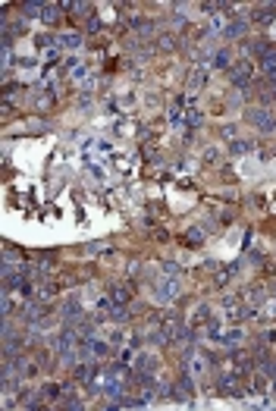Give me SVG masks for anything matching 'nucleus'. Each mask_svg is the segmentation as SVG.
Here are the masks:
<instances>
[{
    "instance_id": "obj_1",
    "label": "nucleus",
    "mask_w": 276,
    "mask_h": 411,
    "mask_svg": "<svg viewBox=\"0 0 276 411\" xmlns=\"http://www.w3.org/2000/svg\"><path fill=\"white\" fill-rule=\"evenodd\" d=\"M248 119H251V126H258L261 132H273L276 129V116L270 113V110H264V107L248 110Z\"/></svg>"
},
{
    "instance_id": "obj_2",
    "label": "nucleus",
    "mask_w": 276,
    "mask_h": 411,
    "mask_svg": "<svg viewBox=\"0 0 276 411\" xmlns=\"http://www.w3.org/2000/svg\"><path fill=\"white\" fill-rule=\"evenodd\" d=\"M229 82L235 85V88H245V85H251V66L248 63H239L229 69Z\"/></svg>"
},
{
    "instance_id": "obj_3",
    "label": "nucleus",
    "mask_w": 276,
    "mask_h": 411,
    "mask_svg": "<svg viewBox=\"0 0 276 411\" xmlns=\"http://www.w3.org/2000/svg\"><path fill=\"white\" fill-rule=\"evenodd\" d=\"M245 29H248L245 19H232V22H226L223 35H226V38H242V35H245Z\"/></svg>"
},
{
    "instance_id": "obj_4",
    "label": "nucleus",
    "mask_w": 276,
    "mask_h": 411,
    "mask_svg": "<svg viewBox=\"0 0 276 411\" xmlns=\"http://www.w3.org/2000/svg\"><path fill=\"white\" fill-rule=\"evenodd\" d=\"M110 298H113V304H129V286H126V283H116Z\"/></svg>"
},
{
    "instance_id": "obj_5",
    "label": "nucleus",
    "mask_w": 276,
    "mask_h": 411,
    "mask_svg": "<svg viewBox=\"0 0 276 411\" xmlns=\"http://www.w3.org/2000/svg\"><path fill=\"white\" fill-rule=\"evenodd\" d=\"M41 13H44L41 0H29V3H22V16L25 19H35V16H41Z\"/></svg>"
},
{
    "instance_id": "obj_6",
    "label": "nucleus",
    "mask_w": 276,
    "mask_h": 411,
    "mask_svg": "<svg viewBox=\"0 0 276 411\" xmlns=\"http://www.w3.org/2000/svg\"><path fill=\"white\" fill-rule=\"evenodd\" d=\"M41 317H44V301H31L29 308H25V320H29V323L41 320Z\"/></svg>"
},
{
    "instance_id": "obj_7",
    "label": "nucleus",
    "mask_w": 276,
    "mask_h": 411,
    "mask_svg": "<svg viewBox=\"0 0 276 411\" xmlns=\"http://www.w3.org/2000/svg\"><path fill=\"white\" fill-rule=\"evenodd\" d=\"M173 295H176V280L169 276V280H163L157 286V298H173Z\"/></svg>"
},
{
    "instance_id": "obj_8",
    "label": "nucleus",
    "mask_w": 276,
    "mask_h": 411,
    "mask_svg": "<svg viewBox=\"0 0 276 411\" xmlns=\"http://www.w3.org/2000/svg\"><path fill=\"white\" fill-rule=\"evenodd\" d=\"M261 63H264V72H267V76L276 79V50H267V54L261 57Z\"/></svg>"
},
{
    "instance_id": "obj_9",
    "label": "nucleus",
    "mask_w": 276,
    "mask_h": 411,
    "mask_svg": "<svg viewBox=\"0 0 276 411\" xmlns=\"http://www.w3.org/2000/svg\"><path fill=\"white\" fill-rule=\"evenodd\" d=\"M276 13V3H264V10H254V22H270Z\"/></svg>"
},
{
    "instance_id": "obj_10",
    "label": "nucleus",
    "mask_w": 276,
    "mask_h": 411,
    "mask_svg": "<svg viewBox=\"0 0 276 411\" xmlns=\"http://www.w3.org/2000/svg\"><path fill=\"white\" fill-rule=\"evenodd\" d=\"M41 19H44V22H57V19H60V3H44Z\"/></svg>"
},
{
    "instance_id": "obj_11",
    "label": "nucleus",
    "mask_w": 276,
    "mask_h": 411,
    "mask_svg": "<svg viewBox=\"0 0 276 411\" xmlns=\"http://www.w3.org/2000/svg\"><path fill=\"white\" fill-rule=\"evenodd\" d=\"M76 377H78V383H91V380H94V367H91V364H78Z\"/></svg>"
},
{
    "instance_id": "obj_12",
    "label": "nucleus",
    "mask_w": 276,
    "mask_h": 411,
    "mask_svg": "<svg viewBox=\"0 0 276 411\" xmlns=\"http://www.w3.org/2000/svg\"><path fill=\"white\" fill-rule=\"evenodd\" d=\"M148 339L154 342V346H167L169 336H167V330H163V327H157V330H151V333H148Z\"/></svg>"
},
{
    "instance_id": "obj_13",
    "label": "nucleus",
    "mask_w": 276,
    "mask_h": 411,
    "mask_svg": "<svg viewBox=\"0 0 276 411\" xmlns=\"http://www.w3.org/2000/svg\"><path fill=\"white\" fill-rule=\"evenodd\" d=\"M157 367V361L151 355H138V374H151Z\"/></svg>"
},
{
    "instance_id": "obj_14",
    "label": "nucleus",
    "mask_w": 276,
    "mask_h": 411,
    "mask_svg": "<svg viewBox=\"0 0 276 411\" xmlns=\"http://www.w3.org/2000/svg\"><path fill=\"white\" fill-rule=\"evenodd\" d=\"M229 57H232V54H229V47H220V50H216V54H214V66H220V69H226V66H229Z\"/></svg>"
},
{
    "instance_id": "obj_15",
    "label": "nucleus",
    "mask_w": 276,
    "mask_h": 411,
    "mask_svg": "<svg viewBox=\"0 0 276 411\" xmlns=\"http://www.w3.org/2000/svg\"><path fill=\"white\" fill-rule=\"evenodd\" d=\"M60 44H66V47H78V44H82V35H63Z\"/></svg>"
},
{
    "instance_id": "obj_16",
    "label": "nucleus",
    "mask_w": 276,
    "mask_h": 411,
    "mask_svg": "<svg viewBox=\"0 0 276 411\" xmlns=\"http://www.w3.org/2000/svg\"><path fill=\"white\" fill-rule=\"evenodd\" d=\"M29 129L41 135V132H47V123H41V119H29Z\"/></svg>"
},
{
    "instance_id": "obj_17",
    "label": "nucleus",
    "mask_w": 276,
    "mask_h": 411,
    "mask_svg": "<svg viewBox=\"0 0 276 411\" xmlns=\"http://www.w3.org/2000/svg\"><path fill=\"white\" fill-rule=\"evenodd\" d=\"M204 82H207V79H204V72H198V69H195V72H192V88H201Z\"/></svg>"
},
{
    "instance_id": "obj_18",
    "label": "nucleus",
    "mask_w": 276,
    "mask_h": 411,
    "mask_svg": "<svg viewBox=\"0 0 276 411\" xmlns=\"http://www.w3.org/2000/svg\"><path fill=\"white\" fill-rule=\"evenodd\" d=\"M245 151H251V144H248V142H235L232 144V154H245Z\"/></svg>"
},
{
    "instance_id": "obj_19",
    "label": "nucleus",
    "mask_w": 276,
    "mask_h": 411,
    "mask_svg": "<svg viewBox=\"0 0 276 411\" xmlns=\"http://www.w3.org/2000/svg\"><path fill=\"white\" fill-rule=\"evenodd\" d=\"M97 251H104L101 242H88V245H85V254H97Z\"/></svg>"
},
{
    "instance_id": "obj_20",
    "label": "nucleus",
    "mask_w": 276,
    "mask_h": 411,
    "mask_svg": "<svg viewBox=\"0 0 276 411\" xmlns=\"http://www.w3.org/2000/svg\"><path fill=\"white\" fill-rule=\"evenodd\" d=\"M163 270H167V273H169V276H176V273H179V267H176V264H173V261H167V264H163Z\"/></svg>"
},
{
    "instance_id": "obj_21",
    "label": "nucleus",
    "mask_w": 276,
    "mask_h": 411,
    "mask_svg": "<svg viewBox=\"0 0 276 411\" xmlns=\"http://www.w3.org/2000/svg\"><path fill=\"white\" fill-rule=\"evenodd\" d=\"M97 29H101V19L91 16V19H88V32H97Z\"/></svg>"
},
{
    "instance_id": "obj_22",
    "label": "nucleus",
    "mask_w": 276,
    "mask_h": 411,
    "mask_svg": "<svg viewBox=\"0 0 276 411\" xmlns=\"http://www.w3.org/2000/svg\"><path fill=\"white\" fill-rule=\"evenodd\" d=\"M198 123H201V116H198V110H192V113H188V126H192V129H195V126H198Z\"/></svg>"
},
{
    "instance_id": "obj_23",
    "label": "nucleus",
    "mask_w": 276,
    "mask_h": 411,
    "mask_svg": "<svg viewBox=\"0 0 276 411\" xmlns=\"http://www.w3.org/2000/svg\"><path fill=\"white\" fill-rule=\"evenodd\" d=\"M235 135V126H223V138H232Z\"/></svg>"
}]
</instances>
